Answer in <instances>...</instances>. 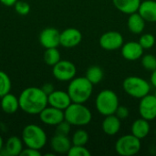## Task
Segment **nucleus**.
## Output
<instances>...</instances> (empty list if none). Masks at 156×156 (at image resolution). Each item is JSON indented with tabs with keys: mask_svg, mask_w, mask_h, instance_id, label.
Masks as SVG:
<instances>
[{
	"mask_svg": "<svg viewBox=\"0 0 156 156\" xmlns=\"http://www.w3.org/2000/svg\"><path fill=\"white\" fill-rule=\"evenodd\" d=\"M99 43L105 50H117L123 45V37L118 31H108L101 35Z\"/></svg>",
	"mask_w": 156,
	"mask_h": 156,
	"instance_id": "obj_9",
	"label": "nucleus"
},
{
	"mask_svg": "<svg viewBox=\"0 0 156 156\" xmlns=\"http://www.w3.org/2000/svg\"><path fill=\"white\" fill-rule=\"evenodd\" d=\"M141 146V140L131 133L123 135L117 140L115 144V151L122 156H132L139 153Z\"/></svg>",
	"mask_w": 156,
	"mask_h": 156,
	"instance_id": "obj_7",
	"label": "nucleus"
},
{
	"mask_svg": "<svg viewBox=\"0 0 156 156\" xmlns=\"http://www.w3.org/2000/svg\"><path fill=\"white\" fill-rule=\"evenodd\" d=\"M139 113L142 118L153 121L156 118V98L154 95L147 94L141 99L139 103Z\"/></svg>",
	"mask_w": 156,
	"mask_h": 156,
	"instance_id": "obj_10",
	"label": "nucleus"
},
{
	"mask_svg": "<svg viewBox=\"0 0 156 156\" xmlns=\"http://www.w3.org/2000/svg\"><path fill=\"white\" fill-rule=\"evenodd\" d=\"M53 76L59 81H70L77 73L76 66L69 60H59L52 69Z\"/></svg>",
	"mask_w": 156,
	"mask_h": 156,
	"instance_id": "obj_8",
	"label": "nucleus"
},
{
	"mask_svg": "<svg viewBox=\"0 0 156 156\" xmlns=\"http://www.w3.org/2000/svg\"><path fill=\"white\" fill-rule=\"evenodd\" d=\"M48 105L52 107L65 111L72 103V101L68 91L66 92L63 90H54L48 95Z\"/></svg>",
	"mask_w": 156,
	"mask_h": 156,
	"instance_id": "obj_14",
	"label": "nucleus"
},
{
	"mask_svg": "<svg viewBox=\"0 0 156 156\" xmlns=\"http://www.w3.org/2000/svg\"><path fill=\"white\" fill-rule=\"evenodd\" d=\"M138 42L140 43V45L143 47L144 49H150L155 44V37L154 35L146 33V34L142 35Z\"/></svg>",
	"mask_w": 156,
	"mask_h": 156,
	"instance_id": "obj_29",
	"label": "nucleus"
},
{
	"mask_svg": "<svg viewBox=\"0 0 156 156\" xmlns=\"http://www.w3.org/2000/svg\"><path fill=\"white\" fill-rule=\"evenodd\" d=\"M142 65L148 71H154L156 69V57L152 54L144 55L142 58Z\"/></svg>",
	"mask_w": 156,
	"mask_h": 156,
	"instance_id": "obj_28",
	"label": "nucleus"
},
{
	"mask_svg": "<svg viewBox=\"0 0 156 156\" xmlns=\"http://www.w3.org/2000/svg\"><path fill=\"white\" fill-rule=\"evenodd\" d=\"M101 128L107 135H115L121 129V120L115 114L105 116V119L101 124Z\"/></svg>",
	"mask_w": 156,
	"mask_h": 156,
	"instance_id": "obj_19",
	"label": "nucleus"
},
{
	"mask_svg": "<svg viewBox=\"0 0 156 156\" xmlns=\"http://www.w3.org/2000/svg\"><path fill=\"white\" fill-rule=\"evenodd\" d=\"M11 90V80L9 76L0 70V98L10 92Z\"/></svg>",
	"mask_w": 156,
	"mask_h": 156,
	"instance_id": "obj_26",
	"label": "nucleus"
},
{
	"mask_svg": "<svg viewBox=\"0 0 156 156\" xmlns=\"http://www.w3.org/2000/svg\"><path fill=\"white\" fill-rule=\"evenodd\" d=\"M60 60V53L57 48H46L44 52V61L48 66H54Z\"/></svg>",
	"mask_w": 156,
	"mask_h": 156,
	"instance_id": "obj_25",
	"label": "nucleus"
},
{
	"mask_svg": "<svg viewBox=\"0 0 156 156\" xmlns=\"http://www.w3.org/2000/svg\"><path fill=\"white\" fill-rule=\"evenodd\" d=\"M21 156H40L41 153L39 152V150H36L33 148H28L27 147L26 149H23L21 154Z\"/></svg>",
	"mask_w": 156,
	"mask_h": 156,
	"instance_id": "obj_34",
	"label": "nucleus"
},
{
	"mask_svg": "<svg viewBox=\"0 0 156 156\" xmlns=\"http://www.w3.org/2000/svg\"><path fill=\"white\" fill-rule=\"evenodd\" d=\"M65 120L69 122L71 125L75 126H84L90 122L92 119V114L90 111L83 105V103L72 102L64 111Z\"/></svg>",
	"mask_w": 156,
	"mask_h": 156,
	"instance_id": "obj_3",
	"label": "nucleus"
},
{
	"mask_svg": "<svg viewBox=\"0 0 156 156\" xmlns=\"http://www.w3.org/2000/svg\"><path fill=\"white\" fill-rule=\"evenodd\" d=\"M138 13L148 22H156V1L145 0L141 2Z\"/></svg>",
	"mask_w": 156,
	"mask_h": 156,
	"instance_id": "obj_18",
	"label": "nucleus"
},
{
	"mask_svg": "<svg viewBox=\"0 0 156 156\" xmlns=\"http://www.w3.org/2000/svg\"><path fill=\"white\" fill-rule=\"evenodd\" d=\"M71 129V124L67 122L66 120L62 121L58 124L56 125V130H55V134H59V135H66L68 136L69 133H70Z\"/></svg>",
	"mask_w": 156,
	"mask_h": 156,
	"instance_id": "obj_31",
	"label": "nucleus"
},
{
	"mask_svg": "<svg viewBox=\"0 0 156 156\" xmlns=\"http://www.w3.org/2000/svg\"><path fill=\"white\" fill-rule=\"evenodd\" d=\"M144 48L139 42L130 41L122 45V57L130 61H134L142 58L144 54Z\"/></svg>",
	"mask_w": 156,
	"mask_h": 156,
	"instance_id": "obj_15",
	"label": "nucleus"
},
{
	"mask_svg": "<svg viewBox=\"0 0 156 156\" xmlns=\"http://www.w3.org/2000/svg\"><path fill=\"white\" fill-rule=\"evenodd\" d=\"M154 96H155V98H156V91H155V93H154Z\"/></svg>",
	"mask_w": 156,
	"mask_h": 156,
	"instance_id": "obj_39",
	"label": "nucleus"
},
{
	"mask_svg": "<svg viewBox=\"0 0 156 156\" xmlns=\"http://www.w3.org/2000/svg\"><path fill=\"white\" fill-rule=\"evenodd\" d=\"M127 26L129 30L133 34H141L145 27V20L142 17V16L138 13H133L130 15L128 21H127Z\"/></svg>",
	"mask_w": 156,
	"mask_h": 156,
	"instance_id": "obj_23",
	"label": "nucleus"
},
{
	"mask_svg": "<svg viewBox=\"0 0 156 156\" xmlns=\"http://www.w3.org/2000/svg\"><path fill=\"white\" fill-rule=\"evenodd\" d=\"M82 39V34L81 32L73 27L67 28L60 32V45L67 48H71L74 47H77Z\"/></svg>",
	"mask_w": 156,
	"mask_h": 156,
	"instance_id": "obj_13",
	"label": "nucleus"
},
{
	"mask_svg": "<svg viewBox=\"0 0 156 156\" xmlns=\"http://www.w3.org/2000/svg\"><path fill=\"white\" fill-rule=\"evenodd\" d=\"M3 146H4V142H3V139L0 135V155H1V151L3 150Z\"/></svg>",
	"mask_w": 156,
	"mask_h": 156,
	"instance_id": "obj_38",
	"label": "nucleus"
},
{
	"mask_svg": "<svg viewBox=\"0 0 156 156\" xmlns=\"http://www.w3.org/2000/svg\"><path fill=\"white\" fill-rule=\"evenodd\" d=\"M123 90L131 97L142 99L149 94L151 86L147 80L137 76H130L122 82Z\"/></svg>",
	"mask_w": 156,
	"mask_h": 156,
	"instance_id": "obj_6",
	"label": "nucleus"
},
{
	"mask_svg": "<svg viewBox=\"0 0 156 156\" xmlns=\"http://www.w3.org/2000/svg\"><path fill=\"white\" fill-rule=\"evenodd\" d=\"M41 89L43 90V91H44L47 95L50 94L52 91H54V90H55L54 86H53L51 83H45V84L41 87Z\"/></svg>",
	"mask_w": 156,
	"mask_h": 156,
	"instance_id": "obj_35",
	"label": "nucleus"
},
{
	"mask_svg": "<svg viewBox=\"0 0 156 156\" xmlns=\"http://www.w3.org/2000/svg\"><path fill=\"white\" fill-rule=\"evenodd\" d=\"M47 140V134L41 127L36 124H28L24 127L22 141L27 147L41 150L46 145Z\"/></svg>",
	"mask_w": 156,
	"mask_h": 156,
	"instance_id": "obj_4",
	"label": "nucleus"
},
{
	"mask_svg": "<svg viewBox=\"0 0 156 156\" xmlns=\"http://www.w3.org/2000/svg\"><path fill=\"white\" fill-rule=\"evenodd\" d=\"M1 109L6 114H13L19 109V100L10 92L1 97Z\"/></svg>",
	"mask_w": 156,
	"mask_h": 156,
	"instance_id": "obj_21",
	"label": "nucleus"
},
{
	"mask_svg": "<svg viewBox=\"0 0 156 156\" xmlns=\"http://www.w3.org/2000/svg\"><path fill=\"white\" fill-rule=\"evenodd\" d=\"M151 83L152 85L156 88V69L152 71V75H151Z\"/></svg>",
	"mask_w": 156,
	"mask_h": 156,
	"instance_id": "obj_37",
	"label": "nucleus"
},
{
	"mask_svg": "<svg viewBox=\"0 0 156 156\" xmlns=\"http://www.w3.org/2000/svg\"><path fill=\"white\" fill-rule=\"evenodd\" d=\"M131 132H132V134H133L135 137L139 138L140 140L145 138L150 133L149 121H147V120H145L144 118L137 119L132 124Z\"/></svg>",
	"mask_w": 156,
	"mask_h": 156,
	"instance_id": "obj_22",
	"label": "nucleus"
},
{
	"mask_svg": "<svg viewBox=\"0 0 156 156\" xmlns=\"http://www.w3.org/2000/svg\"><path fill=\"white\" fill-rule=\"evenodd\" d=\"M93 84L86 77H78L70 80L68 86V93L76 103H85L91 96Z\"/></svg>",
	"mask_w": 156,
	"mask_h": 156,
	"instance_id": "obj_2",
	"label": "nucleus"
},
{
	"mask_svg": "<svg viewBox=\"0 0 156 156\" xmlns=\"http://www.w3.org/2000/svg\"><path fill=\"white\" fill-rule=\"evenodd\" d=\"M112 3L120 12L131 15L138 12L141 0H112Z\"/></svg>",
	"mask_w": 156,
	"mask_h": 156,
	"instance_id": "obj_20",
	"label": "nucleus"
},
{
	"mask_svg": "<svg viewBox=\"0 0 156 156\" xmlns=\"http://www.w3.org/2000/svg\"><path fill=\"white\" fill-rule=\"evenodd\" d=\"M97 111L103 116L114 114L118 106L119 99L117 94L112 90H101L95 101Z\"/></svg>",
	"mask_w": 156,
	"mask_h": 156,
	"instance_id": "obj_5",
	"label": "nucleus"
},
{
	"mask_svg": "<svg viewBox=\"0 0 156 156\" xmlns=\"http://www.w3.org/2000/svg\"><path fill=\"white\" fill-rule=\"evenodd\" d=\"M90 152L85 147V145H73L68 152L69 156H90Z\"/></svg>",
	"mask_w": 156,
	"mask_h": 156,
	"instance_id": "obj_30",
	"label": "nucleus"
},
{
	"mask_svg": "<svg viewBox=\"0 0 156 156\" xmlns=\"http://www.w3.org/2000/svg\"><path fill=\"white\" fill-rule=\"evenodd\" d=\"M60 32L54 27H47L39 34V42L45 48H58L60 45Z\"/></svg>",
	"mask_w": 156,
	"mask_h": 156,
	"instance_id": "obj_12",
	"label": "nucleus"
},
{
	"mask_svg": "<svg viewBox=\"0 0 156 156\" xmlns=\"http://www.w3.org/2000/svg\"><path fill=\"white\" fill-rule=\"evenodd\" d=\"M22 139L16 136H11L6 141L5 148L1 151V155L17 156L20 155L23 150V143Z\"/></svg>",
	"mask_w": 156,
	"mask_h": 156,
	"instance_id": "obj_17",
	"label": "nucleus"
},
{
	"mask_svg": "<svg viewBox=\"0 0 156 156\" xmlns=\"http://www.w3.org/2000/svg\"><path fill=\"white\" fill-rule=\"evenodd\" d=\"M93 85L100 83L103 79V70L99 66H91L86 71L85 76Z\"/></svg>",
	"mask_w": 156,
	"mask_h": 156,
	"instance_id": "obj_24",
	"label": "nucleus"
},
{
	"mask_svg": "<svg viewBox=\"0 0 156 156\" xmlns=\"http://www.w3.org/2000/svg\"><path fill=\"white\" fill-rule=\"evenodd\" d=\"M120 120H125L129 117V110L125 106H118L115 113H114Z\"/></svg>",
	"mask_w": 156,
	"mask_h": 156,
	"instance_id": "obj_33",
	"label": "nucleus"
},
{
	"mask_svg": "<svg viewBox=\"0 0 156 156\" xmlns=\"http://www.w3.org/2000/svg\"><path fill=\"white\" fill-rule=\"evenodd\" d=\"M14 6L16 12L21 16H26L30 11V5L25 1H16Z\"/></svg>",
	"mask_w": 156,
	"mask_h": 156,
	"instance_id": "obj_32",
	"label": "nucleus"
},
{
	"mask_svg": "<svg viewBox=\"0 0 156 156\" xmlns=\"http://www.w3.org/2000/svg\"><path fill=\"white\" fill-rule=\"evenodd\" d=\"M50 146L56 154H68L72 146V142L66 135L55 134L51 138Z\"/></svg>",
	"mask_w": 156,
	"mask_h": 156,
	"instance_id": "obj_16",
	"label": "nucleus"
},
{
	"mask_svg": "<svg viewBox=\"0 0 156 156\" xmlns=\"http://www.w3.org/2000/svg\"><path fill=\"white\" fill-rule=\"evenodd\" d=\"M17 0H0V2L5 5V6H12V5H15V4L16 3Z\"/></svg>",
	"mask_w": 156,
	"mask_h": 156,
	"instance_id": "obj_36",
	"label": "nucleus"
},
{
	"mask_svg": "<svg viewBox=\"0 0 156 156\" xmlns=\"http://www.w3.org/2000/svg\"><path fill=\"white\" fill-rule=\"evenodd\" d=\"M38 115L40 121L47 125L56 126L57 124H58L59 122L65 120L64 111L52 106L50 107L47 106Z\"/></svg>",
	"mask_w": 156,
	"mask_h": 156,
	"instance_id": "obj_11",
	"label": "nucleus"
},
{
	"mask_svg": "<svg viewBox=\"0 0 156 156\" xmlns=\"http://www.w3.org/2000/svg\"><path fill=\"white\" fill-rule=\"evenodd\" d=\"M89 141V133L82 129L76 131L72 136L71 142L73 145H85Z\"/></svg>",
	"mask_w": 156,
	"mask_h": 156,
	"instance_id": "obj_27",
	"label": "nucleus"
},
{
	"mask_svg": "<svg viewBox=\"0 0 156 156\" xmlns=\"http://www.w3.org/2000/svg\"><path fill=\"white\" fill-rule=\"evenodd\" d=\"M19 108L26 113L31 115L39 114L48 104V95L41 88L28 87L25 89L18 97Z\"/></svg>",
	"mask_w": 156,
	"mask_h": 156,
	"instance_id": "obj_1",
	"label": "nucleus"
}]
</instances>
